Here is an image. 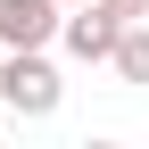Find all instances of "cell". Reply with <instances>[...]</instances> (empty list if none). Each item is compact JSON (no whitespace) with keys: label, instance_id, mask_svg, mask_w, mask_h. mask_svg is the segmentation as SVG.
Here are the masks:
<instances>
[{"label":"cell","instance_id":"cell-1","mask_svg":"<svg viewBox=\"0 0 149 149\" xmlns=\"http://www.w3.org/2000/svg\"><path fill=\"white\" fill-rule=\"evenodd\" d=\"M58 100H66V83L42 50H0V108L8 116H58Z\"/></svg>","mask_w":149,"mask_h":149},{"label":"cell","instance_id":"cell-2","mask_svg":"<svg viewBox=\"0 0 149 149\" xmlns=\"http://www.w3.org/2000/svg\"><path fill=\"white\" fill-rule=\"evenodd\" d=\"M116 33H124V17H108L100 0H74V8L58 17V42L74 50L83 66H108V50H116Z\"/></svg>","mask_w":149,"mask_h":149},{"label":"cell","instance_id":"cell-3","mask_svg":"<svg viewBox=\"0 0 149 149\" xmlns=\"http://www.w3.org/2000/svg\"><path fill=\"white\" fill-rule=\"evenodd\" d=\"M58 0H0V50H42L58 33Z\"/></svg>","mask_w":149,"mask_h":149},{"label":"cell","instance_id":"cell-4","mask_svg":"<svg viewBox=\"0 0 149 149\" xmlns=\"http://www.w3.org/2000/svg\"><path fill=\"white\" fill-rule=\"evenodd\" d=\"M108 66H116L124 83H141V91H149V17H133V25L116 33V50H108Z\"/></svg>","mask_w":149,"mask_h":149},{"label":"cell","instance_id":"cell-5","mask_svg":"<svg viewBox=\"0 0 149 149\" xmlns=\"http://www.w3.org/2000/svg\"><path fill=\"white\" fill-rule=\"evenodd\" d=\"M108 17H124V25H133V17H149V0H100Z\"/></svg>","mask_w":149,"mask_h":149},{"label":"cell","instance_id":"cell-6","mask_svg":"<svg viewBox=\"0 0 149 149\" xmlns=\"http://www.w3.org/2000/svg\"><path fill=\"white\" fill-rule=\"evenodd\" d=\"M58 8H74V0H58Z\"/></svg>","mask_w":149,"mask_h":149}]
</instances>
